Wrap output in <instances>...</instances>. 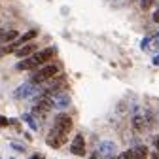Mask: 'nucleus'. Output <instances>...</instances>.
<instances>
[{
  "instance_id": "nucleus-4",
  "label": "nucleus",
  "mask_w": 159,
  "mask_h": 159,
  "mask_svg": "<svg viewBox=\"0 0 159 159\" xmlns=\"http://www.w3.org/2000/svg\"><path fill=\"white\" fill-rule=\"evenodd\" d=\"M53 108V102H51V98L48 97V95H40L38 97V101H36V104H34V116L38 117H44L49 110Z\"/></svg>"
},
{
  "instance_id": "nucleus-29",
  "label": "nucleus",
  "mask_w": 159,
  "mask_h": 159,
  "mask_svg": "<svg viewBox=\"0 0 159 159\" xmlns=\"http://www.w3.org/2000/svg\"><path fill=\"white\" fill-rule=\"evenodd\" d=\"M133 2H136V0H133Z\"/></svg>"
},
{
  "instance_id": "nucleus-28",
  "label": "nucleus",
  "mask_w": 159,
  "mask_h": 159,
  "mask_svg": "<svg viewBox=\"0 0 159 159\" xmlns=\"http://www.w3.org/2000/svg\"><path fill=\"white\" fill-rule=\"evenodd\" d=\"M91 159H101V157H98V155H97V153H95V155H93V157H91Z\"/></svg>"
},
{
  "instance_id": "nucleus-12",
  "label": "nucleus",
  "mask_w": 159,
  "mask_h": 159,
  "mask_svg": "<svg viewBox=\"0 0 159 159\" xmlns=\"http://www.w3.org/2000/svg\"><path fill=\"white\" fill-rule=\"evenodd\" d=\"M17 36H19L17 30H6V32H0V46L11 44L13 40H17Z\"/></svg>"
},
{
  "instance_id": "nucleus-7",
  "label": "nucleus",
  "mask_w": 159,
  "mask_h": 159,
  "mask_svg": "<svg viewBox=\"0 0 159 159\" xmlns=\"http://www.w3.org/2000/svg\"><path fill=\"white\" fill-rule=\"evenodd\" d=\"M66 138H68V134L57 131V129H51L49 134H48V138H46V142H48L49 148H61V146L66 142Z\"/></svg>"
},
{
  "instance_id": "nucleus-11",
  "label": "nucleus",
  "mask_w": 159,
  "mask_h": 159,
  "mask_svg": "<svg viewBox=\"0 0 159 159\" xmlns=\"http://www.w3.org/2000/svg\"><path fill=\"white\" fill-rule=\"evenodd\" d=\"M131 125H133L134 133H144L148 121H146V117H144L142 114H136V112H134V114H133V119H131Z\"/></svg>"
},
{
  "instance_id": "nucleus-3",
  "label": "nucleus",
  "mask_w": 159,
  "mask_h": 159,
  "mask_svg": "<svg viewBox=\"0 0 159 159\" xmlns=\"http://www.w3.org/2000/svg\"><path fill=\"white\" fill-rule=\"evenodd\" d=\"M66 89V78L65 76H53L49 80L44 82V87H42V93L44 95H49V93H55V91H65Z\"/></svg>"
},
{
  "instance_id": "nucleus-25",
  "label": "nucleus",
  "mask_w": 159,
  "mask_h": 159,
  "mask_svg": "<svg viewBox=\"0 0 159 159\" xmlns=\"http://www.w3.org/2000/svg\"><path fill=\"white\" fill-rule=\"evenodd\" d=\"M153 65H157V66H159V55H157V57H153Z\"/></svg>"
},
{
  "instance_id": "nucleus-8",
  "label": "nucleus",
  "mask_w": 159,
  "mask_h": 159,
  "mask_svg": "<svg viewBox=\"0 0 159 159\" xmlns=\"http://www.w3.org/2000/svg\"><path fill=\"white\" fill-rule=\"evenodd\" d=\"M49 98H51V102H53V106H57V108H66L68 104H70V97H68V93H65V91H55V93H49L48 95Z\"/></svg>"
},
{
  "instance_id": "nucleus-27",
  "label": "nucleus",
  "mask_w": 159,
  "mask_h": 159,
  "mask_svg": "<svg viewBox=\"0 0 159 159\" xmlns=\"http://www.w3.org/2000/svg\"><path fill=\"white\" fill-rule=\"evenodd\" d=\"M155 148L159 150V138H155Z\"/></svg>"
},
{
  "instance_id": "nucleus-13",
  "label": "nucleus",
  "mask_w": 159,
  "mask_h": 159,
  "mask_svg": "<svg viewBox=\"0 0 159 159\" xmlns=\"http://www.w3.org/2000/svg\"><path fill=\"white\" fill-rule=\"evenodd\" d=\"M34 49H36V44H23V46H19V49H15L13 53L23 59V57H29Z\"/></svg>"
},
{
  "instance_id": "nucleus-21",
  "label": "nucleus",
  "mask_w": 159,
  "mask_h": 159,
  "mask_svg": "<svg viewBox=\"0 0 159 159\" xmlns=\"http://www.w3.org/2000/svg\"><path fill=\"white\" fill-rule=\"evenodd\" d=\"M8 123H10V119H8V117H2V116H0V127H8Z\"/></svg>"
},
{
  "instance_id": "nucleus-2",
  "label": "nucleus",
  "mask_w": 159,
  "mask_h": 159,
  "mask_svg": "<svg viewBox=\"0 0 159 159\" xmlns=\"http://www.w3.org/2000/svg\"><path fill=\"white\" fill-rule=\"evenodd\" d=\"M57 74H59V65H44L42 68H38V70L32 74V80H30V82L36 84V85H40V84H44L46 80H49V78H53V76H57Z\"/></svg>"
},
{
  "instance_id": "nucleus-26",
  "label": "nucleus",
  "mask_w": 159,
  "mask_h": 159,
  "mask_svg": "<svg viewBox=\"0 0 159 159\" xmlns=\"http://www.w3.org/2000/svg\"><path fill=\"white\" fill-rule=\"evenodd\" d=\"M30 159H46V157H44V155H32Z\"/></svg>"
},
{
  "instance_id": "nucleus-5",
  "label": "nucleus",
  "mask_w": 159,
  "mask_h": 159,
  "mask_svg": "<svg viewBox=\"0 0 159 159\" xmlns=\"http://www.w3.org/2000/svg\"><path fill=\"white\" fill-rule=\"evenodd\" d=\"M38 93H40V87H38L36 84H32V82H27V84L19 85V87L15 89L13 97H15V98H29V97H32V95H38Z\"/></svg>"
},
{
  "instance_id": "nucleus-10",
  "label": "nucleus",
  "mask_w": 159,
  "mask_h": 159,
  "mask_svg": "<svg viewBox=\"0 0 159 159\" xmlns=\"http://www.w3.org/2000/svg\"><path fill=\"white\" fill-rule=\"evenodd\" d=\"M70 152L74 155H85V140H84V134H76L74 140L70 144Z\"/></svg>"
},
{
  "instance_id": "nucleus-14",
  "label": "nucleus",
  "mask_w": 159,
  "mask_h": 159,
  "mask_svg": "<svg viewBox=\"0 0 159 159\" xmlns=\"http://www.w3.org/2000/svg\"><path fill=\"white\" fill-rule=\"evenodd\" d=\"M148 155V148L146 146H136L133 150V159H146Z\"/></svg>"
},
{
  "instance_id": "nucleus-18",
  "label": "nucleus",
  "mask_w": 159,
  "mask_h": 159,
  "mask_svg": "<svg viewBox=\"0 0 159 159\" xmlns=\"http://www.w3.org/2000/svg\"><path fill=\"white\" fill-rule=\"evenodd\" d=\"M153 4V0H140V10H148Z\"/></svg>"
},
{
  "instance_id": "nucleus-16",
  "label": "nucleus",
  "mask_w": 159,
  "mask_h": 159,
  "mask_svg": "<svg viewBox=\"0 0 159 159\" xmlns=\"http://www.w3.org/2000/svg\"><path fill=\"white\" fill-rule=\"evenodd\" d=\"M23 119H25V121L29 123V127H30V129H34V131L40 127V125H38V121L34 119V116H30V114H25V116H23Z\"/></svg>"
},
{
  "instance_id": "nucleus-9",
  "label": "nucleus",
  "mask_w": 159,
  "mask_h": 159,
  "mask_svg": "<svg viewBox=\"0 0 159 159\" xmlns=\"http://www.w3.org/2000/svg\"><path fill=\"white\" fill-rule=\"evenodd\" d=\"M98 157H104V159H110L116 155V144L110 142V140H104L101 142V146H98V152H97Z\"/></svg>"
},
{
  "instance_id": "nucleus-24",
  "label": "nucleus",
  "mask_w": 159,
  "mask_h": 159,
  "mask_svg": "<svg viewBox=\"0 0 159 159\" xmlns=\"http://www.w3.org/2000/svg\"><path fill=\"white\" fill-rule=\"evenodd\" d=\"M150 159H159V153H157V152H153V153H150Z\"/></svg>"
},
{
  "instance_id": "nucleus-15",
  "label": "nucleus",
  "mask_w": 159,
  "mask_h": 159,
  "mask_svg": "<svg viewBox=\"0 0 159 159\" xmlns=\"http://www.w3.org/2000/svg\"><path fill=\"white\" fill-rule=\"evenodd\" d=\"M36 34H38L36 30H29L27 34H23L21 38H19V42H17V44H19V46H23V44H27V42H30V40H32V38H36Z\"/></svg>"
},
{
  "instance_id": "nucleus-20",
  "label": "nucleus",
  "mask_w": 159,
  "mask_h": 159,
  "mask_svg": "<svg viewBox=\"0 0 159 159\" xmlns=\"http://www.w3.org/2000/svg\"><path fill=\"white\" fill-rule=\"evenodd\" d=\"M117 159H133V152H123V153H119Z\"/></svg>"
},
{
  "instance_id": "nucleus-6",
  "label": "nucleus",
  "mask_w": 159,
  "mask_h": 159,
  "mask_svg": "<svg viewBox=\"0 0 159 159\" xmlns=\"http://www.w3.org/2000/svg\"><path fill=\"white\" fill-rule=\"evenodd\" d=\"M72 127H74V123H72V119H70L66 114H59V116H55L53 129H57V131H61V133L68 134V133L72 131Z\"/></svg>"
},
{
  "instance_id": "nucleus-22",
  "label": "nucleus",
  "mask_w": 159,
  "mask_h": 159,
  "mask_svg": "<svg viewBox=\"0 0 159 159\" xmlns=\"http://www.w3.org/2000/svg\"><path fill=\"white\" fill-rule=\"evenodd\" d=\"M11 146H13L15 150H19V152H23V150H25V146H21V144H15V142H13Z\"/></svg>"
},
{
  "instance_id": "nucleus-23",
  "label": "nucleus",
  "mask_w": 159,
  "mask_h": 159,
  "mask_svg": "<svg viewBox=\"0 0 159 159\" xmlns=\"http://www.w3.org/2000/svg\"><path fill=\"white\" fill-rule=\"evenodd\" d=\"M153 21H155V23H159V8H157V10H155V13H153Z\"/></svg>"
},
{
  "instance_id": "nucleus-1",
  "label": "nucleus",
  "mask_w": 159,
  "mask_h": 159,
  "mask_svg": "<svg viewBox=\"0 0 159 159\" xmlns=\"http://www.w3.org/2000/svg\"><path fill=\"white\" fill-rule=\"evenodd\" d=\"M55 53H57L55 48H46V49H42V51L34 53L32 57H29V59H25V61H21L15 68H17V70H30V68L36 66V65H46V63H49V59H53Z\"/></svg>"
},
{
  "instance_id": "nucleus-17",
  "label": "nucleus",
  "mask_w": 159,
  "mask_h": 159,
  "mask_svg": "<svg viewBox=\"0 0 159 159\" xmlns=\"http://www.w3.org/2000/svg\"><path fill=\"white\" fill-rule=\"evenodd\" d=\"M150 46H152V49H157L159 51V32H157V36H152Z\"/></svg>"
},
{
  "instance_id": "nucleus-19",
  "label": "nucleus",
  "mask_w": 159,
  "mask_h": 159,
  "mask_svg": "<svg viewBox=\"0 0 159 159\" xmlns=\"http://www.w3.org/2000/svg\"><path fill=\"white\" fill-rule=\"evenodd\" d=\"M150 42H152V36L144 38V40H142V44H140V48H142V49H150Z\"/></svg>"
}]
</instances>
